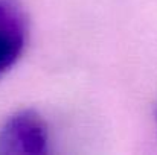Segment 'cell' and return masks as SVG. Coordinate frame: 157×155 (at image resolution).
<instances>
[{
	"mask_svg": "<svg viewBox=\"0 0 157 155\" xmlns=\"http://www.w3.org/2000/svg\"><path fill=\"white\" fill-rule=\"evenodd\" d=\"M49 151V131L31 109L14 113L0 126V155H43Z\"/></svg>",
	"mask_w": 157,
	"mask_h": 155,
	"instance_id": "6da1fadb",
	"label": "cell"
},
{
	"mask_svg": "<svg viewBox=\"0 0 157 155\" xmlns=\"http://www.w3.org/2000/svg\"><path fill=\"white\" fill-rule=\"evenodd\" d=\"M28 20L18 0H0V78L25 50Z\"/></svg>",
	"mask_w": 157,
	"mask_h": 155,
	"instance_id": "7a4b0ae2",
	"label": "cell"
},
{
	"mask_svg": "<svg viewBox=\"0 0 157 155\" xmlns=\"http://www.w3.org/2000/svg\"><path fill=\"white\" fill-rule=\"evenodd\" d=\"M156 117H157V114H156Z\"/></svg>",
	"mask_w": 157,
	"mask_h": 155,
	"instance_id": "3957f363",
	"label": "cell"
}]
</instances>
